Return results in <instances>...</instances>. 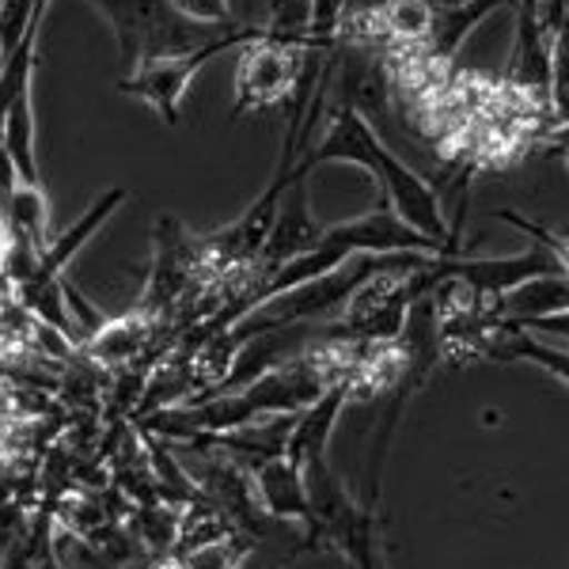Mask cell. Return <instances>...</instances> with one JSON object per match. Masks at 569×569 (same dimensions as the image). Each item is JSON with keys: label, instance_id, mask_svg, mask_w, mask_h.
Masks as SVG:
<instances>
[{"label": "cell", "instance_id": "obj_7", "mask_svg": "<svg viewBox=\"0 0 569 569\" xmlns=\"http://www.w3.org/2000/svg\"><path fill=\"white\" fill-rule=\"evenodd\" d=\"M194 278H206V266H201L198 236L187 232L176 217H156V262L152 278L144 289L141 311H163L171 308L182 292L190 289Z\"/></svg>", "mask_w": 569, "mask_h": 569}, {"label": "cell", "instance_id": "obj_14", "mask_svg": "<svg viewBox=\"0 0 569 569\" xmlns=\"http://www.w3.org/2000/svg\"><path fill=\"white\" fill-rule=\"evenodd\" d=\"M152 569H187V566H182V558H163V562H156Z\"/></svg>", "mask_w": 569, "mask_h": 569}, {"label": "cell", "instance_id": "obj_8", "mask_svg": "<svg viewBox=\"0 0 569 569\" xmlns=\"http://www.w3.org/2000/svg\"><path fill=\"white\" fill-rule=\"evenodd\" d=\"M254 501L270 520L281 525H308V490H305V467L289 456H270V460L247 467Z\"/></svg>", "mask_w": 569, "mask_h": 569}, {"label": "cell", "instance_id": "obj_11", "mask_svg": "<svg viewBox=\"0 0 569 569\" xmlns=\"http://www.w3.org/2000/svg\"><path fill=\"white\" fill-rule=\"evenodd\" d=\"M149 330H152V316L137 308L133 316L107 319L96 335L84 338V346L99 357V361L118 365V361H130V357L141 350L144 342H149Z\"/></svg>", "mask_w": 569, "mask_h": 569}, {"label": "cell", "instance_id": "obj_10", "mask_svg": "<svg viewBox=\"0 0 569 569\" xmlns=\"http://www.w3.org/2000/svg\"><path fill=\"white\" fill-rule=\"evenodd\" d=\"M39 133H34V103H31V84L16 91V99L4 110V122H0V149L8 152V160L20 171V182L39 187V149H34Z\"/></svg>", "mask_w": 569, "mask_h": 569}, {"label": "cell", "instance_id": "obj_4", "mask_svg": "<svg viewBox=\"0 0 569 569\" xmlns=\"http://www.w3.org/2000/svg\"><path fill=\"white\" fill-rule=\"evenodd\" d=\"M262 27V23H259ZM308 50L316 46L308 42H281L259 31V39L247 42L240 50V66H236V103H232V122H240L247 114L284 103L292 96L300 80V69L308 61Z\"/></svg>", "mask_w": 569, "mask_h": 569}, {"label": "cell", "instance_id": "obj_13", "mask_svg": "<svg viewBox=\"0 0 569 569\" xmlns=\"http://www.w3.org/2000/svg\"><path fill=\"white\" fill-rule=\"evenodd\" d=\"M171 4L201 27H236L232 0H171Z\"/></svg>", "mask_w": 569, "mask_h": 569}, {"label": "cell", "instance_id": "obj_12", "mask_svg": "<svg viewBox=\"0 0 569 569\" xmlns=\"http://www.w3.org/2000/svg\"><path fill=\"white\" fill-rule=\"evenodd\" d=\"M251 555V539H209V543H201L194 550H187V555H176L182 558V566L187 569H240L243 558Z\"/></svg>", "mask_w": 569, "mask_h": 569}, {"label": "cell", "instance_id": "obj_9", "mask_svg": "<svg viewBox=\"0 0 569 569\" xmlns=\"http://www.w3.org/2000/svg\"><path fill=\"white\" fill-rule=\"evenodd\" d=\"M0 243H20L34 254H42V247L50 243V198H46L42 182L16 187L4 217H0Z\"/></svg>", "mask_w": 569, "mask_h": 569}, {"label": "cell", "instance_id": "obj_2", "mask_svg": "<svg viewBox=\"0 0 569 569\" xmlns=\"http://www.w3.org/2000/svg\"><path fill=\"white\" fill-rule=\"evenodd\" d=\"M88 4L114 31L122 72H133L137 66H144L152 58L198 50V46L232 31V27H201L194 20H187L171 0H88Z\"/></svg>", "mask_w": 569, "mask_h": 569}, {"label": "cell", "instance_id": "obj_1", "mask_svg": "<svg viewBox=\"0 0 569 569\" xmlns=\"http://www.w3.org/2000/svg\"><path fill=\"white\" fill-rule=\"evenodd\" d=\"M300 163H305L308 171L323 168V163H353V168L369 171V176L380 182V194L395 217H402L415 232L440 243L448 254L463 251L460 240L452 236V220L440 209V194L433 182H426L415 168H407V163L380 141L369 114H361V110L353 103H346V99L330 103L327 130L319 133L316 149H308L300 156Z\"/></svg>", "mask_w": 569, "mask_h": 569}, {"label": "cell", "instance_id": "obj_6", "mask_svg": "<svg viewBox=\"0 0 569 569\" xmlns=\"http://www.w3.org/2000/svg\"><path fill=\"white\" fill-rule=\"evenodd\" d=\"M308 176L311 171L297 160V168H292V176H289V187H284V194L278 201V213H273L270 232H266L259 254H254L251 270H247V278H243V289L262 284L281 262L305 254L308 247H316L319 236H323L327 224H319L316 213H311V201H308Z\"/></svg>", "mask_w": 569, "mask_h": 569}, {"label": "cell", "instance_id": "obj_3", "mask_svg": "<svg viewBox=\"0 0 569 569\" xmlns=\"http://www.w3.org/2000/svg\"><path fill=\"white\" fill-rule=\"evenodd\" d=\"M259 31H262L259 23H240V27H232V31L220 34V39L198 46V50L171 53V58H152V61H144V66H137L133 72H126V77L118 80V91L130 96V99H141L144 107L160 114V122L179 126L182 96H187V88L194 84L198 72L206 69L213 58H220V53L254 42L259 39Z\"/></svg>", "mask_w": 569, "mask_h": 569}, {"label": "cell", "instance_id": "obj_15", "mask_svg": "<svg viewBox=\"0 0 569 569\" xmlns=\"http://www.w3.org/2000/svg\"><path fill=\"white\" fill-rule=\"evenodd\" d=\"M346 4H350V0H346Z\"/></svg>", "mask_w": 569, "mask_h": 569}, {"label": "cell", "instance_id": "obj_5", "mask_svg": "<svg viewBox=\"0 0 569 569\" xmlns=\"http://www.w3.org/2000/svg\"><path fill=\"white\" fill-rule=\"evenodd\" d=\"M429 278H452L471 297L498 300L501 292L517 289L531 278H566V254L550 251V247H531L525 254H440V259L429 262Z\"/></svg>", "mask_w": 569, "mask_h": 569}]
</instances>
